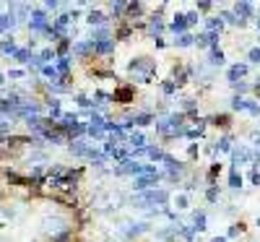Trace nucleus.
<instances>
[{"label": "nucleus", "mask_w": 260, "mask_h": 242, "mask_svg": "<svg viewBox=\"0 0 260 242\" xmlns=\"http://www.w3.org/2000/svg\"><path fill=\"white\" fill-rule=\"evenodd\" d=\"M42 229H44V234H50L52 240H60V237L68 234V222L63 216H44L42 219Z\"/></svg>", "instance_id": "obj_1"}, {"label": "nucleus", "mask_w": 260, "mask_h": 242, "mask_svg": "<svg viewBox=\"0 0 260 242\" xmlns=\"http://www.w3.org/2000/svg\"><path fill=\"white\" fill-rule=\"evenodd\" d=\"M154 71H156V63H154V60H149V57H138V60L130 63V73H133L135 78H141V81H151Z\"/></svg>", "instance_id": "obj_2"}, {"label": "nucleus", "mask_w": 260, "mask_h": 242, "mask_svg": "<svg viewBox=\"0 0 260 242\" xmlns=\"http://www.w3.org/2000/svg\"><path fill=\"white\" fill-rule=\"evenodd\" d=\"M159 133L162 135H177V133H182V125H180V117L177 120H164V123H159Z\"/></svg>", "instance_id": "obj_3"}, {"label": "nucleus", "mask_w": 260, "mask_h": 242, "mask_svg": "<svg viewBox=\"0 0 260 242\" xmlns=\"http://www.w3.org/2000/svg\"><path fill=\"white\" fill-rule=\"evenodd\" d=\"M167 198H169V195H167V190H154V193H146V195H141L138 201H151V203H164Z\"/></svg>", "instance_id": "obj_4"}, {"label": "nucleus", "mask_w": 260, "mask_h": 242, "mask_svg": "<svg viewBox=\"0 0 260 242\" xmlns=\"http://www.w3.org/2000/svg\"><path fill=\"white\" fill-rule=\"evenodd\" d=\"M32 29H47V16L37 11V13H34V19H32ZM47 32H50V29H47Z\"/></svg>", "instance_id": "obj_5"}, {"label": "nucleus", "mask_w": 260, "mask_h": 242, "mask_svg": "<svg viewBox=\"0 0 260 242\" xmlns=\"http://www.w3.org/2000/svg\"><path fill=\"white\" fill-rule=\"evenodd\" d=\"M247 73V68L244 65H234L232 71H229V78H232V84H237V78H240V75H244Z\"/></svg>", "instance_id": "obj_6"}, {"label": "nucleus", "mask_w": 260, "mask_h": 242, "mask_svg": "<svg viewBox=\"0 0 260 242\" xmlns=\"http://www.w3.org/2000/svg\"><path fill=\"white\" fill-rule=\"evenodd\" d=\"M154 183H156L154 175H151V177H138V180H135V187H141V190H143V187H151Z\"/></svg>", "instance_id": "obj_7"}, {"label": "nucleus", "mask_w": 260, "mask_h": 242, "mask_svg": "<svg viewBox=\"0 0 260 242\" xmlns=\"http://www.w3.org/2000/svg\"><path fill=\"white\" fill-rule=\"evenodd\" d=\"M247 159H250V151H247V149H237V151H234V164L247 162Z\"/></svg>", "instance_id": "obj_8"}, {"label": "nucleus", "mask_w": 260, "mask_h": 242, "mask_svg": "<svg viewBox=\"0 0 260 242\" xmlns=\"http://www.w3.org/2000/svg\"><path fill=\"white\" fill-rule=\"evenodd\" d=\"M89 24H96V26L104 24V16H102L99 11H91V13H89Z\"/></svg>", "instance_id": "obj_9"}, {"label": "nucleus", "mask_w": 260, "mask_h": 242, "mask_svg": "<svg viewBox=\"0 0 260 242\" xmlns=\"http://www.w3.org/2000/svg\"><path fill=\"white\" fill-rule=\"evenodd\" d=\"M237 13H242V16H250V13H252V5H250V3H237Z\"/></svg>", "instance_id": "obj_10"}, {"label": "nucleus", "mask_w": 260, "mask_h": 242, "mask_svg": "<svg viewBox=\"0 0 260 242\" xmlns=\"http://www.w3.org/2000/svg\"><path fill=\"white\" fill-rule=\"evenodd\" d=\"M91 47H94V44H86V42H78V44H75V52H78V55H86V52H89Z\"/></svg>", "instance_id": "obj_11"}, {"label": "nucleus", "mask_w": 260, "mask_h": 242, "mask_svg": "<svg viewBox=\"0 0 260 242\" xmlns=\"http://www.w3.org/2000/svg\"><path fill=\"white\" fill-rule=\"evenodd\" d=\"M211 65H224V55L213 50V55H211Z\"/></svg>", "instance_id": "obj_12"}, {"label": "nucleus", "mask_w": 260, "mask_h": 242, "mask_svg": "<svg viewBox=\"0 0 260 242\" xmlns=\"http://www.w3.org/2000/svg\"><path fill=\"white\" fill-rule=\"evenodd\" d=\"M180 47H187V44H193V37H190V34H185V37H180Z\"/></svg>", "instance_id": "obj_13"}, {"label": "nucleus", "mask_w": 260, "mask_h": 242, "mask_svg": "<svg viewBox=\"0 0 260 242\" xmlns=\"http://www.w3.org/2000/svg\"><path fill=\"white\" fill-rule=\"evenodd\" d=\"M203 224H205V216H203V214H198V216H195V229H205Z\"/></svg>", "instance_id": "obj_14"}, {"label": "nucleus", "mask_w": 260, "mask_h": 242, "mask_svg": "<svg viewBox=\"0 0 260 242\" xmlns=\"http://www.w3.org/2000/svg\"><path fill=\"white\" fill-rule=\"evenodd\" d=\"M11 128H13V123H11V120L0 117V130H11Z\"/></svg>", "instance_id": "obj_15"}, {"label": "nucleus", "mask_w": 260, "mask_h": 242, "mask_svg": "<svg viewBox=\"0 0 260 242\" xmlns=\"http://www.w3.org/2000/svg\"><path fill=\"white\" fill-rule=\"evenodd\" d=\"M240 185H242V177L237 172H232V187H240Z\"/></svg>", "instance_id": "obj_16"}, {"label": "nucleus", "mask_w": 260, "mask_h": 242, "mask_svg": "<svg viewBox=\"0 0 260 242\" xmlns=\"http://www.w3.org/2000/svg\"><path fill=\"white\" fill-rule=\"evenodd\" d=\"M130 143H133V146H143V135H133Z\"/></svg>", "instance_id": "obj_17"}, {"label": "nucleus", "mask_w": 260, "mask_h": 242, "mask_svg": "<svg viewBox=\"0 0 260 242\" xmlns=\"http://www.w3.org/2000/svg\"><path fill=\"white\" fill-rule=\"evenodd\" d=\"M250 60H255V63H260V50H252V52H250Z\"/></svg>", "instance_id": "obj_18"}, {"label": "nucleus", "mask_w": 260, "mask_h": 242, "mask_svg": "<svg viewBox=\"0 0 260 242\" xmlns=\"http://www.w3.org/2000/svg\"><path fill=\"white\" fill-rule=\"evenodd\" d=\"M213 242H226V240H224V237H219V240H213Z\"/></svg>", "instance_id": "obj_19"}, {"label": "nucleus", "mask_w": 260, "mask_h": 242, "mask_svg": "<svg viewBox=\"0 0 260 242\" xmlns=\"http://www.w3.org/2000/svg\"><path fill=\"white\" fill-rule=\"evenodd\" d=\"M0 86H3V75H0Z\"/></svg>", "instance_id": "obj_20"}]
</instances>
